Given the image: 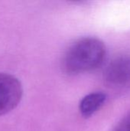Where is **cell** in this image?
Here are the masks:
<instances>
[{
  "label": "cell",
  "instance_id": "cell-1",
  "mask_svg": "<svg viewBox=\"0 0 130 131\" xmlns=\"http://www.w3.org/2000/svg\"><path fill=\"white\" fill-rule=\"evenodd\" d=\"M106 54V46L102 41L96 38H84L69 48L63 66L69 74L90 71L102 65Z\"/></svg>",
  "mask_w": 130,
  "mask_h": 131
},
{
  "label": "cell",
  "instance_id": "cell-2",
  "mask_svg": "<svg viewBox=\"0 0 130 131\" xmlns=\"http://www.w3.org/2000/svg\"><path fill=\"white\" fill-rule=\"evenodd\" d=\"M23 94L21 82L15 76L0 73V116L14 110Z\"/></svg>",
  "mask_w": 130,
  "mask_h": 131
},
{
  "label": "cell",
  "instance_id": "cell-3",
  "mask_svg": "<svg viewBox=\"0 0 130 131\" xmlns=\"http://www.w3.org/2000/svg\"><path fill=\"white\" fill-rule=\"evenodd\" d=\"M104 79L116 88L130 84V54L120 55L111 61L105 69Z\"/></svg>",
  "mask_w": 130,
  "mask_h": 131
},
{
  "label": "cell",
  "instance_id": "cell-4",
  "mask_svg": "<svg viewBox=\"0 0 130 131\" xmlns=\"http://www.w3.org/2000/svg\"><path fill=\"white\" fill-rule=\"evenodd\" d=\"M107 95L103 92H94L85 96L80 103V112L84 117L94 114L104 104Z\"/></svg>",
  "mask_w": 130,
  "mask_h": 131
},
{
  "label": "cell",
  "instance_id": "cell-5",
  "mask_svg": "<svg viewBox=\"0 0 130 131\" xmlns=\"http://www.w3.org/2000/svg\"><path fill=\"white\" fill-rule=\"evenodd\" d=\"M113 131H130V112L119 122Z\"/></svg>",
  "mask_w": 130,
  "mask_h": 131
}]
</instances>
